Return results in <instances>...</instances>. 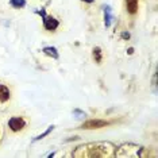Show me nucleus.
Masks as SVG:
<instances>
[{"instance_id": "obj_1", "label": "nucleus", "mask_w": 158, "mask_h": 158, "mask_svg": "<svg viewBox=\"0 0 158 158\" xmlns=\"http://www.w3.org/2000/svg\"><path fill=\"white\" fill-rule=\"evenodd\" d=\"M89 153L85 154V157H111L114 154V146L108 142H98L84 146Z\"/></svg>"}, {"instance_id": "obj_2", "label": "nucleus", "mask_w": 158, "mask_h": 158, "mask_svg": "<svg viewBox=\"0 0 158 158\" xmlns=\"http://www.w3.org/2000/svg\"><path fill=\"white\" fill-rule=\"evenodd\" d=\"M38 15L42 16V23H44V28L46 31H50V33H54L57 28L60 27V22L56 19L54 16L52 15H48L45 11V8H41L37 11Z\"/></svg>"}, {"instance_id": "obj_3", "label": "nucleus", "mask_w": 158, "mask_h": 158, "mask_svg": "<svg viewBox=\"0 0 158 158\" xmlns=\"http://www.w3.org/2000/svg\"><path fill=\"white\" fill-rule=\"evenodd\" d=\"M26 126H27V120L24 119L23 116H19V115H16V116H11L8 119V128L12 132L23 131L24 128H26Z\"/></svg>"}, {"instance_id": "obj_4", "label": "nucleus", "mask_w": 158, "mask_h": 158, "mask_svg": "<svg viewBox=\"0 0 158 158\" xmlns=\"http://www.w3.org/2000/svg\"><path fill=\"white\" fill-rule=\"evenodd\" d=\"M108 120H103V119H89L87 122H84L81 126V128L84 130H98V128H103L106 126H108Z\"/></svg>"}, {"instance_id": "obj_5", "label": "nucleus", "mask_w": 158, "mask_h": 158, "mask_svg": "<svg viewBox=\"0 0 158 158\" xmlns=\"http://www.w3.org/2000/svg\"><path fill=\"white\" fill-rule=\"evenodd\" d=\"M10 99H11V89L4 84H0V103L4 104L10 102Z\"/></svg>"}, {"instance_id": "obj_6", "label": "nucleus", "mask_w": 158, "mask_h": 158, "mask_svg": "<svg viewBox=\"0 0 158 158\" xmlns=\"http://www.w3.org/2000/svg\"><path fill=\"white\" fill-rule=\"evenodd\" d=\"M138 2L139 0H126V7H127V11L131 15H135L138 11Z\"/></svg>"}, {"instance_id": "obj_7", "label": "nucleus", "mask_w": 158, "mask_h": 158, "mask_svg": "<svg viewBox=\"0 0 158 158\" xmlns=\"http://www.w3.org/2000/svg\"><path fill=\"white\" fill-rule=\"evenodd\" d=\"M42 52H44V54L45 56H48V57H52L53 60H58V52H57V49L56 48H53V46H46V48L42 49Z\"/></svg>"}, {"instance_id": "obj_8", "label": "nucleus", "mask_w": 158, "mask_h": 158, "mask_svg": "<svg viewBox=\"0 0 158 158\" xmlns=\"http://www.w3.org/2000/svg\"><path fill=\"white\" fill-rule=\"evenodd\" d=\"M111 20H112V14H111V7L106 6L104 7V22H106V27L111 26Z\"/></svg>"}, {"instance_id": "obj_9", "label": "nucleus", "mask_w": 158, "mask_h": 158, "mask_svg": "<svg viewBox=\"0 0 158 158\" xmlns=\"http://www.w3.org/2000/svg\"><path fill=\"white\" fill-rule=\"evenodd\" d=\"M93 60H95L96 64H102L103 54H102V49H100V48H95V49H93Z\"/></svg>"}, {"instance_id": "obj_10", "label": "nucleus", "mask_w": 158, "mask_h": 158, "mask_svg": "<svg viewBox=\"0 0 158 158\" xmlns=\"http://www.w3.org/2000/svg\"><path fill=\"white\" fill-rule=\"evenodd\" d=\"M10 6L14 8H23L26 6V0H10Z\"/></svg>"}, {"instance_id": "obj_11", "label": "nucleus", "mask_w": 158, "mask_h": 158, "mask_svg": "<svg viewBox=\"0 0 158 158\" xmlns=\"http://www.w3.org/2000/svg\"><path fill=\"white\" fill-rule=\"evenodd\" d=\"M53 130H54V126H50V127H49V128H48V130H46L45 132H42V134H39L38 136H35V138H34V142L41 141V139L44 138V136H48V135H49V134H50V132H52Z\"/></svg>"}, {"instance_id": "obj_12", "label": "nucleus", "mask_w": 158, "mask_h": 158, "mask_svg": "<svg viewBox=\"0 0 158 158\" xmlns=\"http://www.w3.org/2000/svg\"><path fill=\"white\" fill-rule=\"evenodd\" d=\"M122 37H123V38H130V34H128V33H123V34H122Z\"/></svg>"}, {"instance_id": "obj_13", "label": "nucleus", "mask_w": 158, "mask_h": 158, "mask_svg": "<svg viewBox=\"0 0 158 158\" xmlns=\"http://www.w3.org/2000/svg\"><path fill=\"white\" fill-rule=\"evenodd\" d=\"M82 2H87V3H93L95 0H82Z\"/></svg>"}]
</instances>
